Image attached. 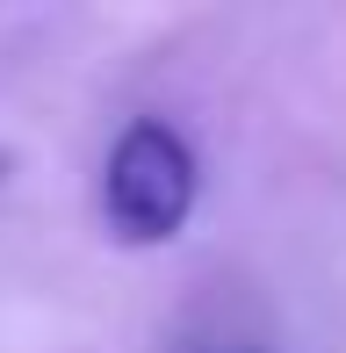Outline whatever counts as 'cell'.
Segmentation results:
<instances>
[{
  "label": "cell",
  "instance_id": "cell-1",
  "mask_svg": "<svg viewBox=\"0 0 346 353\" xmlns=\"http://www.w3.org/2000/svg\"><path fill=\"white\" fill-rule=\"evenodd\" d=\"M195 152L166 116H137L123 123L101 166V223L123 245H166L181 238V223L195 216Z\"/></svg>",
  "mask_w": 346,
  "mask_h": 353
}]
</instances>
